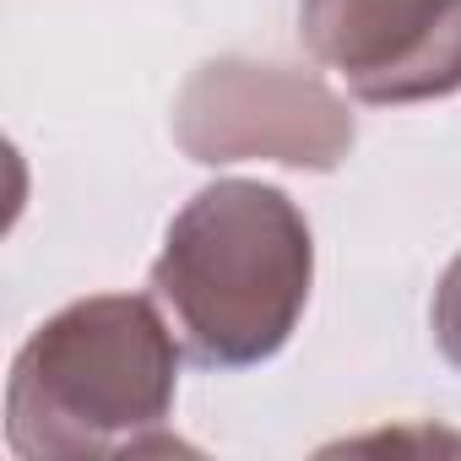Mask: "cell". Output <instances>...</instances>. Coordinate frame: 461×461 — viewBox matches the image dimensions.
<instances>
[{"label":"cell","instance_id":"obj_1","mask_svg":"<svg viewBox=\"0 0 461 461\" xmlns=\"http://www.w3.org/2000/svg\"><path fill=\"white\" fill-rule=\"evenodd\" d=\"M315 245L304 212L261 179H217L185 201L152 261V299L195 364L272 358L310 304Z\"/></svg>","mask_w":461,"mask_h":461},{"label":"cell","instance_id":"obj_2","mask_svg":"<svg viewBox=\"0 0 461 461\" xmlns=\"http://www.w3.org/2000/svg\"><path fill=\"white\" fill-rule=\"evenodd\" d=\"M174 331L158 299L98 294L44 321L12 364L6 439L17 456L168 450Z\"/></svg>","mask_w":461,"mask_h":461},{"label":"cell","instance_id":"obj_3","mask_svg":"<svg viewBox=\"0 0 461 461\" xmlns=\"http://www.w3.org/2000/svg\"><path fill=\"white\" fill-rule=\"evenodd\" d=\"M174 136L195 163L272 158L294 168H331L353 147V114L321 82L283 66L217 60L185 87Z\"/></svg>","mask_w":461,"mask_h":461},{"label":"cell","instance_id":"obj_4","mask_svg":"<svg viewBox=\"0 0 461 461\" xmlns=\"http://www.w3.org/2000/svg\"><path fill=\"white\" fill-rule=\"evenodd\" d=\"M304 39L369 104L461 87V0H304Z\"/></svg>","mask_w":461,"mask_h":461},{"label":"cell","instance_id":"obj_5","mask_svg":"<svg viewBox=\"0 0 461 461\" xmlns=\"http://www.w3.org/2000/svg\"><path fill=\"white\" fill-rule=\"evenodd\" d=\"M434 342H439V353L461 369V256L445 267V277H439V288H434Z\"/></svg>","mask_w":461,"mask_h":461}]
</instances>
